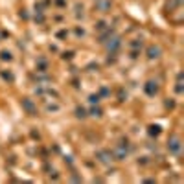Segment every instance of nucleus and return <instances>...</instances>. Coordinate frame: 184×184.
<instances>
[{
	"label": "nucleus",
	"instance_id": "obj_1",
	"mask_svg": "<svg viewBox=\"0 0 184 184\" xmlns=\"http://www.w3.org/2000/svg\"><path fill=\"white\" fill-rule=\"evenodd\" d=\"M147 53H149V59H157V57H160V48L158 46H149V50H147Z\"/></svg>",
	"mask_w": 184,
	"mask_h": 184
},
{
	"label": "nucleus",
	"instance_id": "obj_2",
	"mask_svg": "<svg viewBox=\"0 0 184 184\" xmlns=\"http://www.w3.org/2000/svg\"><path fill=\"white\" fill-rule=\"evenodd\" d=\"M170 149H171L173 153H179V151H181V144H179V140H173V142L170 144Z\"/></svg>",
	"mask_w": 184,
	"mask_h": 184
},
{
	"label": "nucleus",
	"instance_id": "obj_3",
	"mask_svg": "<svg viewBox=\"0 0 184 184\" xmlns=\"http://www.w3.org/2000/svg\"><path fill=\"white\" fill-rule=\"evenodd\" d=\"M22 105L26 107L29 112H35V111H33V105H31V101H28V99H22Z\"/></svg>",
	"mask_w": 184,
	"mask_h": 184
},
{
	"label": "nucleus",
	"instance_id": "obj_4",
	"mask_svg": "<svg viewBox=\"0 0 184 184\" xmlns=\"http://www.w3.org/2000/svg\"><path fill=\"white\" fill-rule=\"evenodd\" d=\"M0 55H2L4 61H11V53H9V52H2Z\"/></svg>",
	"mask_w": 184,
	"mask_h": 184
},
{
	"label": "nucleus",
	"instance_id": "obj_5",
	"mask_svg": "<svg viewBox=\"0 0 184 184\" xmlns=\"http://www.w3.org/2000/svg\"><path fill=\"white\" fill-rule=\"evenodd\" d=\"M88 101H90V103H98V101H99V96H98V94H96V96L92 94V96L88 98Z\"/></svg>",
	"mask_w": 184,
	"mask_h": 184
},
{
	"label": "nucleus",
	"instance_id": "obj_6",
	"mask_svg": "<svg viewBox=\"0 0 184 184\" xmlns=\"http://www.w3.org/2000/svg\"><path fill=\"white\" fill-rule=\"evenodd\" d=\"M77 116L83 118V116H85V111H83V109H77Z\"/></svg>",
	"mask_w": 184,
	"mask_h": 184
}]
</instances>
